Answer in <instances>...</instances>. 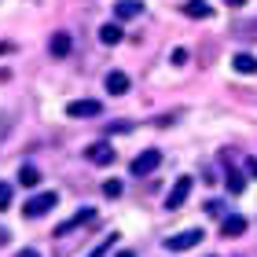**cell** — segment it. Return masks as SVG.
Wrapping results in <instances>:
<instances>
[{
	"instance_id": "484cf974",
	"label": "cell",
	"mask_w": 257,
	"mask_h": 257,
	"mask_svg": "<svg viewBox=\"0 0 257 257\" xmlns=\"http://www.w3.org/2000/svg\"><path fill=\"white\" fill-rule=\"evenodd\" d=\"M0 52H15V44H0Z\"/></svg>"
},
{
	"instance_id": "d4e9b609",
	"label": "cell",
	"mask_w": 257,
	"mask_h": 257,
	"mask_svg": "<svg viewBox=\"0 0 257 257\" xmlns=\"http://www.w3.org/2000/svg\"><path fill=\"white\" fill-rule=\"evenodd\" d=\"M8 239H11V235H8V228H0V246H4Z\"/></svg>"
},
{
	"instance_id": "83f0119b",
	"label": "cell",
	"mask_w": 257,
	"mask_h": 257,
	"mask_svg": "<svg viewBox=\"0 0 257 257\" xmlns=\"http://www.w3.org/2000/svg\"><path fill=\"white\" fill-rule=\"evenodd\" d=\"M209 257H217V253H209Z\"/></svg>"
},
{
	"instance_id": "ac0fdd59",
	"label": "cell",
	"mask_w": 257,
	"mask_h": 257,
	"mask_svg": "<svg viewBox=\"0 0 257 257\" xmlns=\"http://www.w3.org/2000/svg\"><path fill=\"white\" fill-rule=\"evenodd\" d=\"M8 206H11V184H4V180H0V213H4Z\"/></svg>"
},
{
	"instance_id": "d6986e66",
	"label": "cell",
	"mask_w": 257,
	"mask_h": 257,
	"mask_svg": "<svg viewBox=\"0 0 257 257\" xmlns=\"http://www.w3.org/2000/svg\"><path fill=\"white\" fill-rule=\"evenodd\" d=\"M103 195H107V198H118V195H121V180H107V184H103Z\"/></svg>"
},
{
	"instance_id": "2e32d148",
	"label": "cell",
	"mask_w": 257,
	"mask_h": 257,
	"mask_svg": "<svg viewBox=\"0 0 257 257\" xmlns=\"http://www.w3.org/2000/svg\"><path fill=\"white\" fill-rule=\"evenodd\" d=\"M11 128H15V118H11L8 110H0V147L8 144V136H11Z\"/></svg>"
},
{
	"instance_id": "9c48e42d",
	"label": "cell",
	"mask_w": 257,
	"mask_h": 257,
	"mask_svg": "<svg viewBox=\"0 0 257 257\" xmlns=\"http://www.w3.org/2000/svg\"><path fill=\"white\" fill-rule=\"evenodd\" d=\"M242 231H246V217L231 213V217L220 220V235H224V239H235V235H242Z\"/></svg>"
},
{
	"instance_id": "ffe728a7",
	"label": "cell",
	"mask_w": 257,
	"mask_h": 257,
	"mask_svg": "<svg viewBox=\"0 0 257 257\" xmlns=\"http://www.w3.org/2000/svg\"><path fill=\"white\" fill-rule=\"evenodd\" d=\"M114 239H118V235H107V239H103V242H99V246H96V250H92L88 257H103V253H107V250L114 246Z\"/></svg>"
},
{
	"instance_id": "9a60e30c",
	"label": "cell",
	"mask_w": 257,
	"mask_h": 257,
	"mask_svg": "<svg viewBox=\"0 0 257 257\" xmlns=\"http://www.w3.org/2000/svg\"><path fill=\"white\" fill-rule=\"evenodd\" d=\"M19 184H22V188H37V184H41V173L33 169V166H22V169H19Z\"/></svg>"
},
{
	"instance_id": "e0dca14e",
	"label": "cell",
	"mask_w": 257,
	"mask_h": 257,
	"mask_svg": "<svg viewBox=\"0 0 257 257\" xmlns=\"http://www.w3.org/2000/svg\"><path fill=\"white\" fill-rule=\"evenodd\" d=\"M242 188H246V180H242V173H239V169H228V191H231V195H239Z\"/></svg>"
},
{
	"instance_id": "4fadbf2b",
	"label": "cell",
	"mask_w": 257,
	"mask_h": 257,
	"mask_svg": "<svg viewBox=\"0 0 257 257\" xmlns=\"http://www.w3.org/2000/svg\"><path fill=\"white\" fill-rule=\"evenodd\" d=\"M184 15L188 19H209V4L206 0H188V4H184Z\"/></svg>"
},
{
	"instance_id": "52a82bcc",
	"label": "cell",
	"mask_w": 257,
	"mask_h": 257,
	"mask_svg": "<svg viewBox=\"0 0 257 257\" xmlns=\"http://www.w3.org/2000/svg\"><path fill=\"white\" fill-rule=\"evenodd\" d=\"M92 220H96V209H77V213L70 217L66 224H59V228H55V235H70L74 228H81V224H92Z\"/></svg>"
},
{
	"instance_id": "5b68a950",
	"label": "cell",
	"mask_w": 257,
	"mask_h": 257,
	"mask_svg": "<svg viewBox=\"0 0 257 257\" xmlns=\"http://www.w3.org/2000/svg\"><path fill=\"white\" fill-rule=\"evenodd\" d=\"M66 114H70V118H99V114H103V103H99V99H74V103L66 107Z\"/></svg>"
},
{
	"instance_id": "7a4b0ae2",
	"label": "cell",
	"mask_w": 257,
	"mask_h": 257,
	"mask_svg": "<svg viewBox=\"0 0 257 257\" xmlns=\"http://www.w3.org/2000/svg\"><path fill=\"white\" fill-rule=\"evenodd\" d=\"M158 166H162V151L158 147H151V151H144V155L133 158V173L136 177H147V173H155Z\"/></svg>"
},
{
	"instance_id": "5bb4252c",
	"label": "cell",
	"mask_w": 257,
	"mask_h": 257,
	"mask_svg": "<svg viewBox=\"0 0 257 257\" xmlns=\"http://www.w3.org/2000/svg\"><path fill=\"white\" fill-rule=\"evenodd\" d=\"M231 66H235V74H257V59L253 55H235V59H231Z\"/></svg>"
},
{
	"instance_id": "603a6c76",
	"label": "cell",
	"mask_w": 257,
	"mask_h": 257,
	"mask_svg": "<svg viewBox=\"0 0 257 257\" xmlns=\"http://www.w3.org/2000/svg\"><path fill=\"white\" fill-rule=\"evenodd\" d=\"M246 166H250V177H257V158H250Z\"/></svg>"
},
{
	"instance_id": "cb8c5ba5",
	"label": "cell",
	"mask_w": 257,
	"mask_h": 257,
	"mask_svg": "<svg viewBox=\"0 0 257 257\" xmlns=\"http://www.w3.org/2000/svg\"><path fill=\"white\" fill-rule=\"evenodd\" d=\"M224 4H228V8H242L246 0H224Z\"/></svg>"
},
{
	"instance_id": "4316f807",
	"label": "cell",
	"mask_w": 257,
	"mask_h": 257,
	"mask_svg": "<svg viewBox=\"0 0 257 257\" xmlns=\"http://www.w3.org/2000/svg\"><path fill=\"white\" fill-rule=\"evenodd\" d=\"M118 257H136V253H133V250H121V253H118Z\"/></svg>"
},
{
	"instance_id": "277c9868",
	"label": "cell",
	"mask_w": 257,
	"mask_h": 257,
	"mask_svg": "<svg viewBox=\"0 0 257 257\" xmlns=\"http://www.w3.org/2000/svg\"><path fill=\"white\" fill-rule=\"evenodd\" d=\"M191 177H180L177 184H173V191L166 195V209H180L184 202H188V195H191Z\"/></svg>"
},
{
	"instance_id": "3957f363",
	"label": "cell",
	"mask_w": 257,
	"mask_h": 257,
	"mask_svg": "<svg viewBox=\"0 0 257 257\" xmlns=\"http://www.w3.org/2000/svg\"><path fill=\"white\" fill-rule=\"evenodd\" d=\"M195 242H202V231H198V228H188V231H180V235H169V239H166V250L180 253V250H191Z\"/></svg>"
},
{
	"instance_id": "ba28073f",
	"label": "cell",
	"mask_w": 257,
	"mask_h": 257,
	"mask_svg": "<svg viewBox=\"0 0 257 257\" xmlns=\"http://www.w3.org/2000/svg\"><path fill=\"white\" fill-rule=\"evenodd\" d=\"M136 15H144V0H118V4H114V19L118 22H128Z\"/></svg>"
},
{
	"instance_id": "8fae6325",
	"label": "cell",
	"mask_w": 257,
	"mask_h": 257,
	"mask_svg": "<svg viewBox=\"0 0 257 257\" xmlns=\"http://www.w3.org/2000/svg\"><path fill=\"white\" fill-rule=\"evenodd\" d=\"M107 92H110V96H125V92H128V77L121 74V70H110V74H107Z\"/></svg>"
},
{
	"instance_id": "7c38bea8",
	"label": "cell",
	"mask_w": 257,
	"mask_h": 257,
	"mask_svg": "<svg viewBox=\"0 0 257 257\" xmlns=\"http://www.w3.org/2000/svg\"><path fill=\"white\" fill-rule=\"evenodd\" d=\"M121 37H125V30L118 26V22H110V26H99V41L107 44V48H110V44H121Z\"/></svg>"
},
{
	"instance_id": "44dd1931",
	"label": "cell",
	"mask_w": 257,
	"mask_h": 257,
	"mask_svg": "<svg viewBox=\"0 0 257 257\" xmlns=\"http://www.w3.org/2000/svg\"><path fill=\"white\" fill-rule=\"evenodd\" d=\"M169 63H173V66H184V63H188V52H184V48H173Z\"/></svg>"
},
{
	"instance_id": "6da1fadb",
	"label": "cell",
	"mask_w": 257,
	"mask_h": 257,
	"mask_svg": "<svg viewBox=\"0 0 257 257\" xmlns=\"http://www.w3.org/2000/svg\"><path fill=\"white\" fill-rule=\"evenodd\" d=\"M55 206H59V195H55V191H37V195H33V198H26V206H22V217H44V213H48V209H55Z\"/></svg>"
},
{
	"instance_id": "8992f818",
	"label": "cell",
	"mask_w": 257,
	"mask_h": 257,
	"mask_svg": "<svg viewBox=\"0 0 257 257\" xmlns=\"http://www.w3.org/2000/svg\"><path fill=\"white\" fill-rule=\"evenodd\" d=\"M85 158L92 162V166H110V162H114V147L110 144H88Z\"/></svg>"
},
{
	"instance_id": "30bf717a",
	"label": "cell",
	"mask_w": 257,
	"mask_h": 257,
	"mask_svg": "<svg viewBox=\"0 0 257 257\" xmlns=\"http://www.w3.org/2000/svg\"><path fill=\"white\" fill-rule=\"evenodd\" d=\"M48 52L55 55V59H66V55H70V33H52Z\"/></svg>"
},
{
	"instance_id": "7402d4cb",
	"label": "cell",
	"mask_w": 257,
	"mask_h": 257,
	"mask_svg": "<svg viewBox=\"0 0 257 257\" xmlns=\"http://www.w3.org/2000/svg\"><path fill=\"white\" fill-rule=\"evenodd\" d=\"M15 257H41V253H37V250H33V246H26V250H19Z\"/></svg>"
}]
</instances>
